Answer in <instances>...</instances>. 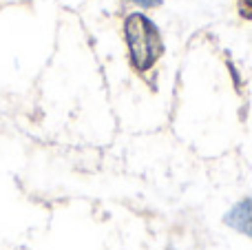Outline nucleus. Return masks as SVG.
<instances>
[{"label":"nucleus","instance_id":"f03ea898","mask_svg":"<svg viewBox=\"0 0 252 250\" xmlns=\"http://www.w3.org/2000/svg\"><path fill=\"white\" fill-rule=\"evenodd\" d=\"M226 224L230 228L252 237V199H244L226 213Z\"/></svg>","mask_w":252,"mask_h":250},{"label":"nucleus","instance_id":"20e7f679","mask_svg":"<svg viewBox=\"0 0 252 250\" xmlns=\"http://www.w3.org/2000/svg\"><path fill=\"white\" fill-rule=\"evenodd\" d=\"M241 9H244V13H248V9H252V0H241ZM252 16V11H250Z\"/></svg>","mask_w":252,"mask_h":250},{"label":"nucleus","instance_id":"f257e3e1","mask_svg":"<svg viewBox=\"0 0 252 250\" xmlns=\"http://www.w3.org/2000/svg\"><path fill=\"white\" fill-rule=\"evenodd\" d=\"M124 31H126V42H128L133 66L137 71H146L148 66H153V62L161 53L159 31L142 13H133V16L126 18Z\"/></svg>","mask_w":252,"mask_h":250},{"label":"nucleus","instance_id":"7ed1b4c3","mask_svg":"<svg viewBox=\"0 0 252 250\" xmlns=\"http://www.w3.org/2000/svg\"><path fill=\"white\" fill-rule=\"evenodd\" d=\"M130 2L139 4V7H159L164 0H130Z\"/></svg>","mask_w":252,"mask_h":250}]
</instances>
